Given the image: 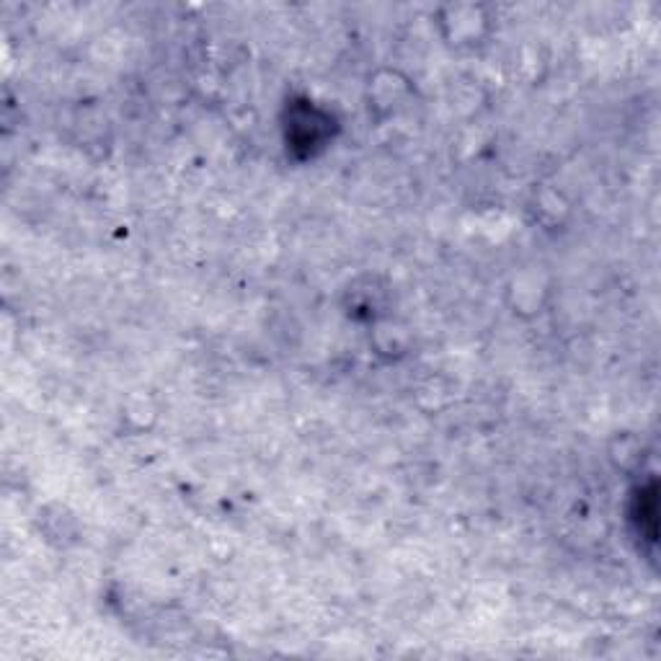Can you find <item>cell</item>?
Segmentation results:
<instances>
[{"instance_id":"cell-1","label":"cell","mask_w":661,"mask_h":661,"mask_svg":"<svg viewBox=\"0 0 661 661\" xmlns=\"http://www.w3.org/2000/svg\"><path fill=\"white\" fill-rule=\"evenodd\" d=\"M492 13L481 3H447L437 11V27L453 50H476L492 34Z\"/></svg>"},{"instance_id":"cell-2","label":"cell","mask_w":661,"mask_h":661,"mask_svg":"<svg viewBox=\"0 0 661 661\" xmlns=\"http://www.w3.org/2000/svg\"><path fill=\"white\" fill-rule=\"evenodd\" d=\"M409 81H403L395 73L388 75V81H370V109H385L391 112V104L395 106L409 93Z\"/></svg>"}]
</instances>
